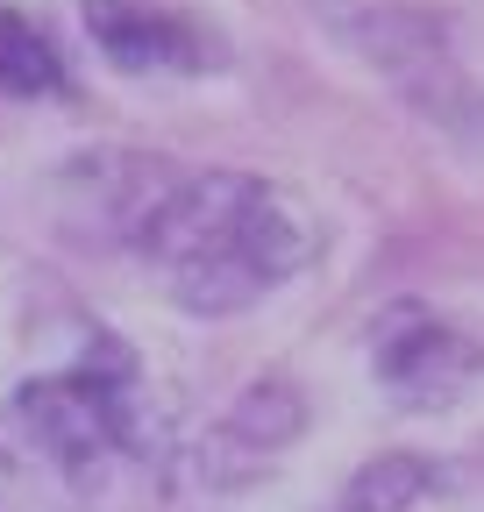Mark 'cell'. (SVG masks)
<instances>
[{
	"label": "cell",
	"instance_id": "cell-1",
	"mask_svg": "<svg viewBox=\"0 0 484 512\" xmlns=\"http://www.w3.org/2000/svg\"><path fill=\"white\" fill-rule=\"evenodd\" d=\"M129 242L164 264V285L186 313L221 320L307 271L321 221L299 207V192L257 171H171Z\"/></svg>",
	"mask_w": 484,
	"mask_h": 512
},
{
	"label": "cell",
	"instance_id": "cell-2",
	"mask_svg": "<svg viewBox=\"0 0 484 512\" xmlns=\"http://www.w3.org/2000/svg\"><path fill=\"white\" fill-rule=\"evenodd\" d=\"M15 420H22L36 456H50L57 470L79 477V484H93L121 456L150 463L164 448L157 413L143 399V377H136L129 349H114V342H93V356L79 370H57V377L22 384V392H15Z\"/></svg>",
	"mask_w": 484,
	"mask_h": 512
},
{
	"label": "cell",
	"instance_id": "cell-3",
	"mask_svg": "<svg viewBox=\"0 0 484 512\" xmlns=\"http://www.w3.org/2000/svg\"><path fill=\"white\" fill-rule=\"evenodd\" d=\"M342 43L371 64V72L428 121L442 128H463L477 136L484 128V93L470 79V64L456 57L449 29L428 15V8H406V0H371V8H349L342 15Z\"/></svg>",
	"mask_w": 484,
	"mask_h": 512
},
{
	"label": "cell",
	"instance_id": "cell-4",
	"mask_svg": "<svg viewBox=\"0 0 484 512\" xmlns=\"http://www.w3.org/2000/svg\"><path fill=\"white\" fill-rule=\"evenodd\" d=\"M371 363L385 399L406 413H442L484 377V342H470L456 320H442L420 299H392L385 320L371 328Z\"/></svg>",
	"mask_w": 484,
	"mask_h": 512
},
{
	"label": "cell",
	"instance_id": "cell-5",
	"mask_svg": "<svg viewBox=\"0 0 484 512\" xmlns=\"http://www.w3.org/2000/svg\"><path fill=\"white\" fill-rule=\"evenodd\" d=\"M86 29L114 72H214L228 43L157 0H86Z\"/></svg>",
	"mask_w": 484,
	"mask_h": 512
},
{
	"label": "cell",
	"instance_id": "cell-6",
	"mask_svg": "<svg viewBox=\"0 0 484 512\" xmlns=\"http://www.w3.org/2000/svg\"><path fill=\"white\" fill-rule=\"evenodd\" d=\"M299 434H307V399H299V384L292 377H257L250 392L221 413V427L207 441V477L214 484H250Z\"/></svg>",
	"mask_w": 484,
	"mask_h": 512
},
{
	"label": "cell",
	"instance_id": "cell-7",
	"mask_svg": "<svg viewBox=\"0 0 484 512\" xmlns=\"http://www.w3.org/2000/svg\"><path fill=\"white\" fill-rule=\"evenodd\" d=\"M65 86H72L65 50H57L29 15L0 8V93H8V100H50Z\"/></svg>",
	"mask_w": 484,
	"mask_h": 512
},
{
	"label": "cell",
	"instance_id": "cell-8",
	"mask_svg": "<svg viewBox=\"0 0 484 512\" xmlns=\"http://www.w3.org/2000/svg\"><path fill=\"white\" fill-rule=\"evenodd\" d=\"M435 491V463L428 456H378L349 477V498L342 512H406Z\"/></svg>",
	"mask_w": 484,
	"mask_h": 512
}]
</instances>
